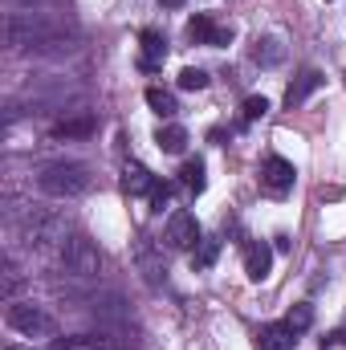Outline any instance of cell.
Listing matches in <instances>:
<instances>
[{
  "mask_svg": "<svg viewBox=\"0 0 346 350\" xmlns=\"http://www.w3.org/2000/svg\"><path fill=\"white\" fill-rule=\"evenodd\" d=\"M4 41L12 49H62L66 45V21L45 16V12H21L16 8V12L4 16Z\"/></svg>",
  "mask_w": 346,
  "mask_h": 350,
  "instance_id": "6da1fadb",
  "label": "cell"
},
{
  "mask_svg": "<svg viewBox=\"0 0 346 350\" xmlns=\"http://www.w3.org/2000/svg\"><path fill=\"white\" fill-rule=\"evenodd\" d=\"M90 183H94V175L86 163H45L37 172V187L53 200H78L90 191Z\"/></svg>",
  "mask_w": 346,
  "mask_h": 350,
  "instance_id": "7a4b0ae2",
  "label": "cell"
},
{
  "mask_svg": "<svg viewBox=\"0 0 346 350\" xmlns=\"http://www.w3.org/2000/svg\"><path fill=\"white\" fill-rule=\"evenodd\" d=\"M62 269H66L70 277H78V281L98 277V269H102V253H98V245H94L90 237H70V241L62 245Z\"/></svg>",
  "mask_w": 346,
  "mask_h": 350,
  "instance_id": "3957f363",
  "label": "cell"
},
{
  "mask_svg": "<svg viewBox=\"0 0 346 350\" xmlns=\"http://www.w3.org/2000/svg\"><path fill=\"white\" fill-rule=\"evenodd\" d=\"M25 245L29 249H53V245H66V220L62 216H49V212H29L25 224Z\"/></svg>",
  "mask_w": 346,
  "mask_h": 350,
  "instance_id": "277c9868",
  "label": "cell"
},
{
  "mask_svg": "<svg viewBox=\"0 0 346 350\" xmlns=\"http://www.w3.org/2000/svg\"><path fill=\"white\" fill-rule=\"evenodd\" d=\"M4 322H8L16 334H25V338H41V334H53V330H57V322H53L41 306H33V301H12L8 314H4Z\"/></svg>",
  "mask_w": 346,
  "mask_h": 350,
  "instance_id": "5b68a950",
  "label": "cell"
},
{
  "mask_svg": "<svg viewBox=\"0 0 346 350\" xmlns=\"http://www.w3.org/2000/svg\"><path fill=\"white\" fill-rule=\"evenodd\" d=\"M293 179H297V167H293L285 155H269V159L261 163V187L273 191V196H285V191L293 187Z\"/></svg>",
  "mask_w": 346,
  "mask_h": 350,
  "instance_id": "8992f818",
  "label": "cell"
},
{
  "mask_svg": "<svg viewBox=\"0 0 346 350\" xmlns=\"http://www.w3.org/2000/svg\"><path fill=\"white\" fill-rule=\"evenodd\" d=\"M168 241H172V249H196V245L204 241V228H200L196 212H187V208L172 212V220H168Z\"/></svg>",
  "mask_w": 346,
  "mask_h": 350,
  "instance_id": "52a82bcc",
  "label": "cell"
},
{
  "mask_svg": "<svg viewBox=\"0 0 346 350\" xmlns=\"http://www.w3.org/2000/svg\"><path fill=\"white\" fill-rule=\"evenodd\" d=\"M187 41L220 49V45H228V41H232V29H220V25L208 16V12H196V16L187 21Z\"/></svg>",
  "mask_w": 346,
  "mask_h": 350,
  "instance_id": "ba28073f",
  "label": "cell"
},
{
  "mask_svg": "<svg viewBox=\"0 0 346 350\" xmlns=\"http://www.w3.org/2000/svg\"><path fill=\"white\" fill-rule=\"evenodd\" d=\"M139 45H143L139 70H143V74H155V70L163 66V57H168V37H163L159 29H143V33H139Z\"/></svg>",
  "mask_w": 346,
  "mask_h": 350,
  "instance_id": "9c48e42d",
  "label": "cell"
},
{
  "mask_svg": "<svg viewBox=\"0 0 346 350\" xmlns=\"http://www.w3.org/2000/svg\"><path fill=\"white\" fill-rule=\"evenodd\" d=\"M49 350H122L110 334H66V338H53Z\"/></svg>",
  "mask_w": 346,
  "mask_h": 350,
  "instance_id": "30bf717a",
  "label": "cell"
},
{
  "mask_svg": "<svg viewBox=\"0 0 346 350\" xmlns=\"http://www.w3.org/2000/svg\"><path fill=\"white\" fill-rule=\"evenodd\" d=\"M322 82H326V78H322L318 70H302V74L293 78V86L285 90V106H289V110H293V106H302L310 94H318V90H322Z\"/></svg>",
  "mask_w": 346,
  "mask_h": 350,
  "instance_id": "8fae6325",
  "label": "cell"
},
{
  "mask_svg": "<svg viewBox=\"0 0 346 350\" xmlns=\"http://www.w3.org/2000/svg\"><path fill=\"white\" fill-rule=\"evenodd\" d=\"M293 342H297V334L285 322H269L257 334V350H293Z\"/></svg>",
  "mask_w": 346,
  "mask_h": 350,
  "instance_id": "7c38bea8",
  "label": "cell"
},
{
  "mask_svg": "<svg viewBox=\"0 0 346 350\" xmlns=\"http://www.w3.org/2000/svg\"><path fill=\"white\" fill-rule=\"evenodd\" d=\"M269 269H273V249L269 245H245V273H249V281H265L269 277Z\"/></svg>",
  "mask_w": 346,
  "mask_h": 350,
  "instance_id": "4fadbf2b",
  "label": "cell"
},
{
  "mask_svg": "<svg viewBox=\"0 0 346 350\" xmlns=\"http://www.w3.org/2000/svg\"><path fill=\"white\" fill-rule=\"evenodd\" d=\"M155 175L147 172L143 163H127V172H122V191L127 196H147V191H155Z\"/></svg>",
  "mask_w": 346,
  "mask_h": 350,
  "instance_id": "5bb4252c",
  "label": "cell"
},
{
  "mask_svg": "<svg viewBox=\"0 0 346 350\" xmlns=\"http://www.w3.org/2000/svg\"><path fill=\"white\" fill-rule=\"evenodd\" d=\"M253 62L265 66V70H269V66H281V62H285V41H281V37H257V41H253Z\"/></svg>",
  "mask_w": 346,
  "mask_h": 350,
  "instance_id": "9a60e30c",
  "label": "cell"
},
{
  "mask_svg": "<svg viewBox=\"0 0 346 350\" xmlns=\"http://www.w3.org/2000/svg\"><path fill=\"white\" fill-rule=\"evenodd\" d=\"M98 131V118L94 114H78V118H62L57 126H53V135L57 139H90Z\"/></svg>",
  "mask_w": 346,
  "mask_h": 350,
  "instance_id": "2e32d148",
  "label": "cell"
},
{
  "mask_svg": "<svg viewBox=\"0 0 346 350\" xmlns=\"http://www.w3.org/2000/svg\"><path fill=\"white\" fill-rule=\"evenodd\" d=\"M155 147H159L163 155H183V147H187V131L175 126V122L159 126V131H155Z\"/></svg>",
  "mask_w": 346,
  "mask_h": 350,
  "instance_id": "e0dca14e",
  "label": "cell"
},
{
  "mask_svg": "<svg viewBox=\"0 0 346 350\" xmlns=\"http://www.w3.org/2000/svg\"><path fill=\"white\" fill-rule=\"evenodd\" d=\"M143 98H147V106H151V110H155L159 118H175V114H179V102H175L172 90H163V86H147V94H143Z\"/></svg>",
  "mask_w": 346,
  "mask_h": 350,
  "instance_id": "ac0fdd59",
  "label": "cell"
},
{
  "mask_svg": "<svg viewBox=\"0 0 346 350\" xmlns=\"http://www.w3.org/2000/svg\"><path fill=\"white\" fill-rule=\"evenodd\" d=\"M135 257H139V269H143V277H147L151 285H163V273H168V265L155 261V253H151V245H147V241H139Z\"/></svg>",
  "mask_w": 346,
  "mask_h": 350,
  "instance_id": "d6986e66",
  "label": "cell"
},
{
  "mask_svg": "<svg viewBox=\"0 0 346 350\" xmlns=\"http://www.w3.org/2000/svg\"><path fill=\"white\" fill-rule=\"evenodd\" d=\"M285 326H289L293 334H306V330L314 326V306H310V301H302V306H293V310L285 314Z\"/></svg>",
  "mask_w": 346,
  "mask_h": 350,
  "instance_id": "ffe728a7",
  "label": "cell"
},
{
  "mask_svg": "<svg viewBox=\"0 0 346 350\" xmlns=\"http://www.w3.org/2000/svg\"><path fill=\"white\" fill-rule=\"evenodd\" d=\"M179 179H183V187H191V191H204V187H208V175H204V159H187V163L179 167Z\"/></svg>",
  "mask_w": 346,
  "mask_h": 350,
  "instance_id": "44dd1931",
  "label": "cell"
},
{
  "mask_svg": "<svg viewBox=\"0 0 346 350\" xmlns=\"http://www.w3.org/2000/svg\"><path fill=\"white\" fill-rule=\"evenodd\" d=\"M216 257H220V241H208V237H204V241L191 249V269H208Z\"/></svg>",
  "mask_w": 346,
  "mask_h": 350,
  "instance_id": "7402d4cb",
  "label": "cell"
},
{
  "mask_svg": "<svg viewBox=\"0 0 346 350\" xmlns=\"http://www.w3.org/2000/svg\"><path fill=\"white\" fill-rule=\"evenodd\" d=\"M265 114H269V98H265V94H249V98L241 102V118H245V122H257Z\"/></svg>",
  "mask_w": 346,
  "mask_h": 350,
  "instance_id": "603a6c76",
  "label": "cell"
},
{
  "mask_svg": "<svg viewBox=\"0 0 346 350\" xmlns=\"http://www.w3.org/2000/svg\"><path fill=\"white\" fill-rule=\"evenodd\" d=\"M204 86H208V74L204 70H196V66L179 70V90H204Z\"/></svg>",
  "mask_w": 346,
  "mask_h": 350,
  "instance_id": "cb8c5ba5",
  "label": "cell"
},
{
  "mask_svg": "<svg viewBox=\"0 0 346 350\" xmlns=\"http://www.w3.org/2000/svg\"><path fill=\"white\" fill-rule=\"evenodd\" d=\"M172 200V183H155V191H151V208L155 212H163V204Z\"/></svg>",
  "mask_w": 346,
  "mask_h": 350,
  "instance_id": "d4e9b609",
  "label": "cell"
},
{
  "mask_svg": "<svg viewBox=\"0 0 346 350\" xmlns=\"http://www.w3.org/2000/svg\"><path fill=\"white\" fill-rule=\"evenodd\" d=\"M273 249H277V253H289V249H293V241H289L285 232H277V237H273Z\"/></svg>",
  "mask_w": 346,
  "mask_h": 350,
  "instance_id": "484cf974",
  "label": "cell"
},
{
  "mask_svg": "<svg viewBox=\"0 0 346 350\" xmlns=\"http://www.w3.org/2000/svg\"><path fill=\"white\" fill-rule=\"evenodd\" d=\"M322 342H326V347H334V342H346V330H334V334H330V338H322Z\"/></svg>",
  "mask_w": 346,
  "mask_h": 350,
  "instance_id": "4316f807",
  "label": "cell"
},
{
  "mask_svg": "<svg viewBox=\"0 0 346 350\" xmlns=\"http://www.w3.org/2000/svg\"><path fill=\"white\" fill-rule=\"evenodd\" d=\"M159 4H163V8H179V4H183V0H159Z\"/></svg>",
  "mask_w": 346,
  "mask_h": 350,
  "instance_id": "83f0119b",
  "label": "cell"
}]
</instances>
